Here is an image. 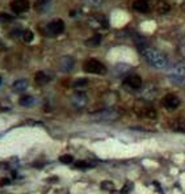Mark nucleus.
<instances>
[{"instance_id": "obj_1", "label": "nucleus", "mask_w": 185, "mask_h": 194, "mask_svg": "<svg viewBox=\"0 0 185 194\" xmlns=\"http://www.w3.org/2000/svg\"><path fill=\"white\" fill-rule=\"evenodd\" d=\"M139 50H141V54L144 58V60L152 68H155V70H164V68L168 67V59L165 57V54H163L162 51H159V50L151 47L148 45L141 46Z\"/></svg>"}, {"instance_id": "obj_2", "label": "nucleus", "mask_w": 185, "mask_h": 194, "mask_svg": "<svg viewBox=\"0 0 185 194\" xmlns=\"http://www.w3.org/2000/svg\"><path fill=\"white\" fill-rule=\"evenodd\" d=\"M168 79L175 85L185 84V64L183 62H176L167 70Z\"/></svg>"}, {"instance_id": "obj_3", "label": "nucleus", "mask_w": 185, "mask_h": 194, "mask_svg": "<svg viewBox=\"0 0 185 194\" xmlns=\"http://www.w3.org/2000/svg\"><path fill=\"white\" fill-rule=\"evenodd\" d=\"M83 70L88 73H95V75H104L106 72V67L104 63H101L97 59H87L83 64Z\"/></svg>"}, {"instance_id": "obj_4", "label": "nucleus", "mask_w": 185, "mask_h": 194, "mask_svg": "<svg viewBox=\"0 0 185 194\" xmlns=\"http://www.w3.org/2000/svg\"><path fill=\"white\" fill-rule=\"evenodd\" d=\"M118 117H119V113L114 109H104V110L96 111L95 114H92L93 120L99 122H112V121H116Z\"/></svg>"}, {"instance_id": "obj_5", "label": "nucleus", "mask_w": 185, "mask_h": 194, "mask_svg": "<svg viewBox=\"0 0 185 194\" xmlns=\"http://www.w3.org/2000/svg\"><path fill=\"white\" fill-rule=\"evenodd\" d=\"M43 32L49 37L59 35L65 32V22H63V20H53L46 25V28H45Z\"/></svg>"}, {"instance_id": "obj_6", "label": "nucleus", "mask_w": 185, "mask_h": 194, "mask_svg": "<svg viewBox=\"0 0 185 194\" xmlns=\"http://www.w3.org/2000/svg\"><path fill=\"white\" fill-rule=\"evenodd\" d=\"M142 84H143L142 78L138 76V75H129V76H126L124 80V85L126 88L134 89V91L142 88Z\"/></svg>"}, {"instance_id": "obj_7", "label": "nucleus", "mask_w": 185, "mask_h": 194, "mask_svg": "<svg viewBox=\"0 0 185 194\" xmlns=\"http://www.w3.org/2000/svg\"><path fill=\"white\" fill-rule=\"evenodd\" d=\"M88 102V97L84 92H75L72 97H71V104L74 108L76 109H81V108H84V106L87 105Z\"/></svg>"}, {"instance_id": "obj_8", "label": "nucleus", "mask_w": 185, "mask_h": 194, "mask_svg": "<svg viewBox=\"0 0 185 194\" xmlns=\"http://www.w3.org/2000/svg\"><path fill=\"white\" fill-rule=\"evenodd\" d=\"M29 7H30L29 0H12L11 2V9L17 15L27 12L29 9Z\"/></svg>"}, {"instance_id": "obj_9", "label": "nucleus", "mask_w": 185, "mask_h": 194, "mask_svg": "<svg viewBox=\"0 0 185 194\" xmlns=\"http://www.w3.org/2000/svg\"><path fill=\"white\" fill-rule=\"evenodd\" d=\"M163 105H164V108L173 110L180 105V98L176 95H173V93H168V95H165L163 98Z\"/></svg>"}, {"instance_id": "obj_10", "label": "nucleus", "mask_w": 185, "mask_h": 194, "mask_svg": "<svg viewBox=\"0 0 185 194\" xmlns=\"http://www.w3.org/2000/svg\"><path fill=\"white\" fill-rule=\"evenodd\" d=\"M75 66V59L72 57H70V55H66V57H62L59 59V68L61 71L63 72H70L72 71V68Z\"/></svg>"}, {"instance_id": "obj_11", "label": "nucleus", "mask_w": 185, "mask_h": 194, "mask_svg": "<svg viewBox=\"0 0 185 194\" xmlns=\"http://www.w3.org/2000/svg\"><path fill=\"white\" fill-rule=\"evenodd\" d=\"M133 8L137 12H141V13H146V12L150 11V2L148 0H135L133 4Z\"/></svg>"}, {"instance_id": "obj_12", "label": "nucleus", "mask_w": 185, "mask_h": 194, "mask_svg": "<svg viewBox=\"0 0 185 194\" xmlns=\"http://www.w3.org/2000/svg\"><path fill=\"white\" fill-rule=\"evenodd\" d=\"M155 11L159 15H165L171 11V7L165 0H158V2L155 3Z\"/></svg>"}, {"instance_id": "obj_13", "label": "nucleus", "mask_w": 185, "mask_h": 194, "mask_svg": "<svg viewBox=\"0 0 185 194\" xmlns=\"http://www.w3.org/2000/svg\"><path fill=\"white\" fill-rule=\"evenodd\" d=\"M34 80H36V83L38 85H45V84H47L49 81L51 80V78H50L45 71H38L36 73V76H34Z\"/></svg>"}, {"instance_id": "obj_14", "label": "nucleus", "mask_w": 185, "mask_h": 194, "mask_svg": "<svg viewBox=\"0 0 185 194\" xmlns=\"http://www.w3.org/2000/svg\"><path fill=\"white\" fill-rule=\"evenodd\" d=\"M27 88H28V80H25V79L16 80L13 83V85H12V89H13V92H16V93H21Z\"/></svg>"}, {"instance_id": "obj_15", "label": "nucleus", "mask_w": 185, "mask_h": 194, "mask_svg": "<svg viewBox=\"0 0 185 194\" xmlns=\"http://www.w3.org/2000/svg\"><path fill=\"white\" fill-rule=\"evenodd\" d=\"M84 43H85V46H88V47H97V46H100V43H101V35L100 34H95V35L91 37V38H88Z\"/></svg>"}, {"instance_id": "obj_16", "label": "nucleus", "mask_w": 185, "mask_h": 194, "mask_svg": "<svg viewBox=\"0 0 185 194\" xmlns=\"http://www.w3.org/2000/svg\"><path fill=\"white\" fill-rule=\"evenodd\" d=\"M50 4H51V0H36L34 7H36L37 11L43 12V11H46L50 7Z\"/></svg>"}, {"instance_id": "obj_17", "label": "nucleus", "mask_w": 185, "mask_h": 194, "mask_svg": "<svg viewBox=\"0 0 185 194\" xmlns=\"http://www.w3.org/2000/svg\"><path fill=\"white\" fill-rule=\"evenodd\" d=\"M172 130L180 131V133H185V120H176L171 125Z\"/></svg>"}, {"instance_id": "obj_18", "label": "nucleus", "mask_w": 185, "mask_h": 194, "mask_svg": "<svg viewBox=\"0 0 185 194\" xmlns=\"http://www.w3.org/2000/svg\"><path fill=\"white\" fill-rule=\"evenodd\" d=\"M34 97H32V96H22L21 98H20V105L21 106H25V108H29V106H32L34 104Z\"/></svg>"}, {"instance_id": "obj_19", "label": "nucleus", "mask_w": 185, "mask_h": 194, "mask_svg": "<svg viewBox=\"0 0 185 194\" xmlns=\"http://www.w3.org/2000/svg\"><path fill=\"white\" fill-rule=\"evenodd\" d=\"M89 24H92V26H103V28H106V21L104 18H99V17H92L89 20Z\"/></svg>"}, {"instance_id": "obj_20", "label": "nucleus", "mask_w": 185, "mask_h": 194, "mask_svg": "<svg viewBox=\"0 0 185 194\" xmlns=\"http://www.w3.org/2000/svg\"><path fill=\"white\" fill-rule=\"evenodd\" d=\"M81 2L85 3L87 5H89V7H100L104 0H81Z\"/></svg>"}, {"instance_id": "obj_21", "label": "nucleus", "mask_w": 185, "mask_h": 194, "mask_svg": "<svg viewBox=\"0 0 185 194\" xmlns=\"http://www.w3.org/2000/svg\"><path fill=\"white\" fill-rule=\"evenodd\" d=\"M59 161L63 163V164H71L74 161V158H72V155H62L59 158Z\"/></svg>"}, {"instance_id": "obj_22", "label": "nucleus", "mask_w": 185, "mask_h": 194, "mask_svg": "<svg viewBox=\"0 0 185 194\" xmlns=\"http://www.w3.org/2000/svg\"><path fill=\"white\" fill-rule=\"evenodd\" d=\"M22 38L27 41V42H32L34 38V34L32 30H24V34H22Z\"/></svg>"}, {"instance_id": "obj_23", "label": "nucleus", "mask_w": 185, "mask_h": 194, "mask_svg": "<svg viewBox=\"0 0 185 194\" xmlns=\"http://www.w3.org/2000/svg\"><path fill=\"white\" fill-rule=\"evenodd\" d=\"M101 187H103L104 190H113L114 184L112 181H103V182H101Z\"/></svg>"}, {"instance_id": "obj_24", "label": "nucleus", "mask_w": 185, "mask_h": 194, "mask_svg": "<svg viewBox=\"0 0 185 194\" xmlns=\"http://www.w3.org/2000/svg\"><path fill=\"white\" fill-rule=\"evenodd\" d=\"M75 167H76V168H80V169H85V168L93 167V165H91V164H88V163L80 160V161H76V163H75Z\"/></svg>"}, {"instance_id": "obj_25", "label": "nucleus", "mask_w": 185, "mask_h": 194, "mask_svg": "<svg viewBox=\"0 0 185 194\" xmlns=\"http://www.w3.org/2000/svg\"><path fill=\"white\" fill-rule=\"evenodd\" d=\"M87 83H88L87 79H80V80H76V81H75V83H74V87H75V88H81V87L87 85Z\"/></svg>"}, {"instance_id": "obj_26", "label": "nucleus", "mask_w": 185, "mask_h": 194, "mask_svg": "<svg viewBox=\"0 0 185 194\" xmlns=\"http://www.w3.org/2000/svg\"><path fill=\"white\" fill-rule=\"evenodd\" d=\"M134 189V184L133 182H126L124 189H122V193H130L131 190Z\"/></svg>"}, {"instance_id": "obj_27", "label": "nucleus", "mask_w": 185, "mask_h": 194, "mask_svg": "<svg viewBox=\"0 0 185 194\" xmlns=\"http://www.w3.org/2000/svg\"><path fill=\"white\" fill-rule=\"evenodd\" d=\"M178 50H180V54L185 58V38L180 42V45H178Z\"/></svg>"}, {"instance_id": "obj_28", "label": "nucleus", "mask_w": 185, "mask_h": 194, "mask_svg": "<svg viewBox=\"0 0 185 194\" xmlns=\"http://www.w3.org/2000/svg\"><path fill=\"white\" fill-rule=\"evenodd\" d=\"M0 20L2 21H9V20H12V17L9 15H7V13H0Z\"/></svg>"}, {"instance_id": "obj_29", "label": "nucleus", "mask_w": 185, "mask_h": 194, "mask_svg": "<svg viewBox=\"0 0 185 194\" xmlns=\"http://www.w3.org/2000/svg\"><path fill=\"white\" fill-rule=\"evenodd\" d=\"M11 184V180L9 178H3L0 181V186H4V185H9Z\"/></svg>"}, {"instance_id": "obj_30", "label": "nucleus", "mask_w": 185, "mask_h": 194, "mask_svg": "<svg viewBox=\"0 0 185 194\" xmlns=\"http://www.w3.org/2000/svg\"><path fill=\"white\" fill-rule=\"evenodd\" d=\"M112 194H124L122 192H118V190H112Z\"/></svg>"}, {"instance_id": "obj_31", "label": "nucleus", "mask_w": 185, "mask_h": 194, "mask_svg": "<svg viewBox=\"0 0 185 194\" xmlns=\"http://www.w3.org/2000/svg\"><path fill=\"white\" fill-rule=\"evenodd\" d=\"M183 9L185 11V0H184V3H183Z\"/></svg>"}, {"instance_id": "obj_32", "label": "nucleus", "mask_w": 185, "mask_h": 194, "mask_svg": "<svg viewBox=\"0 0 185 194\" xmlns=\"http://www.w3.org/2000/svg\"><path fill=\"white\" fill-rule=\"evenodd\" d=\"M2 83H3V79H2V76H0V85H2Z\"/></svg>"}]
</instances>
